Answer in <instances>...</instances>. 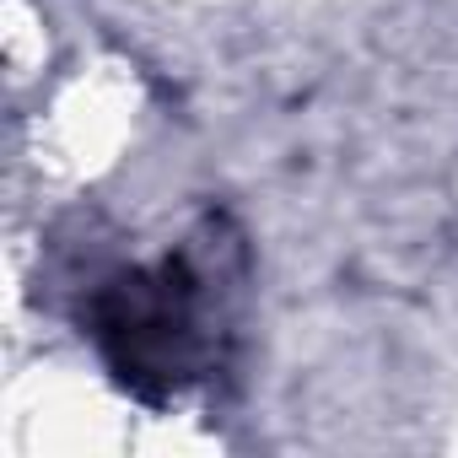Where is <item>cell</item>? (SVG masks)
<instances>
[{
  "instance_id": "cell-1",
  "label": "cell",
  "mask_w": 458,
  "mask_h": 458,
  "mask_svg": "<svg viewBox=\"0 0 458 458\" xmlns=\"http://www.w3.org/2000/svg\"><path fill=\"white\" fill-rule=\"evenodd\" d=\"M87 329L114 383L146 404L194 388L216 361V308L189 254L108 276L87 302Z\"/></svg>"
}]
</instances>
